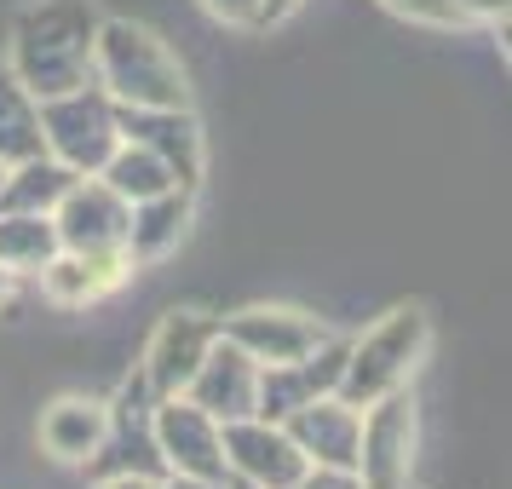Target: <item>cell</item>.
<instances>
[{
  "mask_svg": "<svg viewBox=\"0 0 512 489\" xmlns=\"http://www.w3.org/2000/svg\"><path fill=\"white\" fill-rule=\"evenodd\" d=\"M415 443H420V415L415 397L386 392L363 409V426H357V484L363 489H403L409 472H415Z\"/></svg>",
  "mask_w": 512,
  "mask_h": 489,
  "instance_id": "obj_5",
  "label": "cell"
},
{
  "mask_svg": "<svg viewBox=\"0 0 512 489\" xmlns=\"http://www.w3.org/2000/svg\"><path fill=\"white\" fill-rule=\"evenodd\" d=\"M98 179L116 190L127 208H133V202H150V196H162V190H185L179 179H173V167H167L156 150H144V144H127V139L116 144V156H110V162L98 167Z\"/></svg>",
  "mask_w": 512,
  "mask_h": 489,
  "instance_id": "obj_20",
  "label": "cell"
},
{
  "mask_svg": "<svg viewBox=\"0 0 512 489\" xmlns=\"http://www.w3.org/2000/svg\"><path fill=\"white\" fill-rule=\"evenodd\" d=\"M98 489H162L167 478H144V472H116V478H93Z\"/></svg>",
  "mask_w": 512,
  "mask_h": 489,
  "instance_id": "obj_25",
  "label": "cell"
},
{
  "mask_svg": "<svg viewBox=\"0 0 512 489\" xmlns=\"http://www.w3.org/2000/svg\"><path fill=\"white\" fill-rule=\"evenodd\" d=\"M288 489H363V484H357V472H340V466H305Z\"/></svg>",
  "mask_w": 512,
  "mask_h": 489,
  "instance_id": "obj_24",
  "label": "cell"
},
{
  "mask_svg": "<svg viewBox=\"0 0 512 489\" xmlns=\"http://www.w3.org/2000/svg\"><path fill=\"white\" fill-rule=\"evenodd\" d=\"M162 489H236L231 478H225V484H208V478H167Z\"/></svg>",
  "mask_w": 512,
  "mask_h": 489,
  "instance_id": "obj_28",
  "label": "cell"
},
{
  "mask_svg": "<svg viewBox=\"0 0 512 489\" xmlns=\"http://www.w3.org/2000/svg\"><path fill=\"white\" fill-rule=\"evenodd\" d=\"M219 334L242 346L259 369H277V363H300L305 351H317L328 340V328L311 317V311H294V305H248L219 323Z\"/></svg>",
  "mask_w": 512,
  "mask_h": 489,
  "instance_id": "obj_8",
  "label": "cell"
},
{
  "mask_svg": "<svg viewBox=\"0 0 512 489\" xmlns=\"http://www.w3.org/2000/svg\"><path fill=\"white\" fill-rule=\"evenodd\" d=\"M455 6H461L466 18H507L512 0H455Z\"/></svg>",
  "mask_w": 512,
  "mask_h": 489,
  "instance_id": "obj_26",
  "label": "cell"
},
{
  "mask_svg": "<svg viewBox=\"0 0 512 489\" xmlns=\"http://www.w3.org/2000/svg\"><path fill=\"white\" fill-rule=\"evenodd\" d=\"M346 346H351V340H334V334H328L323 346L305 351L300 363L259 369L254 415H259V420H282V415H294L300 403H311V397L340 392V374H346Z\"/></svg>",
  "mask_w": 512,
  "mask_h": 489,
  "instance_id": "obj_11",
  "label": "cell"
},
{
  "mask_svg": "<svg viewBox=\"0 0 512 489\" xmlns=\"http://www.w3.org/2000/svg\"><path fill=\"white\" fill-rule=\"evenodd\" d=\"M93 81L110 93V104H127V110H190V81L179 58L144 24H127V18L98 24Z\"/></svg>",
  "mask_w": 512,
  "mask_h": 489,
  "instance_id": "obj_2",
  "label": "cell"
},
{
  "mask_svg": "<svg viewBox=\"0 0 512 489\" xmlns=\"http://www.w3.org/2000/svg\"><path fill=\"white\" fill-rule=\"evenodd\" d=\"M213 340H219L213 317H202V311H167L156 323V334H150V346H144V363H139L144 386L156 397H179Z\"/></svg>",
  "mask_w": 512,
  "mask_h": 489,
  "instance_id": "obj_10",
  "label": "cell"
},
{
  "mask_svg": "<svg viewBox=\"0 0 512 489\" xmlns=\"http://www.w3.org/2000/svg\"><path fill=\"white\" fill-rule=\"evenodd\" d=\"M41 144L52 162H64L70 173L93 179L98 167L116 156L121 127H116V104L104 87H75V93L41 98Z\"/></svg>",
  "mask_w": 512,
  "mask_h": 489,
  "instance_id": "obj_4",
  "label": "cell"
},
{
  "mask_svg": "<svg viewBox=\"0 0 512 489\" xmlns=\"http://www.w3.org/2000/svg\"><path fill=\"white\" fill-rule=\"evenodd\" d=\"M133 271H139V259L127 248H93V254H64L58 248V259L41 271V288L58 305H98V300H110L116 288H127Z\"/></svg>",
  "mask_w": 512,
  "mask_h": 489,
  "instance_id": "obj_15",
  "label": "cell"
},
{
  "mask_svg": "<svg viewBox=\"0 0 512 489\" xmlns=\"http://www.w3.org/2000/svg\"><path fill=\"white\" fill-rule=\"evenodd\" d=\"M98 6L93 0H35L12 18L6 70L18 75L35 104L75 87H93V47H98Z\"/></svg>",
  "mask_w": 512,
  "mask_h": 489,
  "instance_id": "obj_1",
  "label": "cell"
},
{
  "mask_svg": "<svg viewBox=\"0 0 512 489\" xmlns=\"http://www.w3.org/2000/svg\"><path fill=\"white\" fill-rule=\"evenodd\" d=\"M357 426H363V409H351L340 392L311 397V403H300L294 415H282V432L294 438V449H300L305 461L311 466H340V472L357 466Z\"/></svg>",
  "mask_w": 512,
  "mask_h": 489,
  "instance_id": "obj_13",
  "label": "cell"
},
{
  "mask_svg": "<svg viewBox=\"0 0 512 489\" xmlns=\"http://www.w3.org/2000/svg\"><path fill=\"white\" fill-rule=\"evenodd\" d=\"M0 185H6V162H0Z\"/></svg>",
  "mask_w": 512,
  "mask_h": 489,
  "instance_id": "obj_29",
  "label": "cell"
},
{
  "mask_svg": "<svg viewBox=\"0 0 512 489\" xmlns=\"http://www.w3.org/2000/svg\"><path fill=\"white\" fill-rule=\"evenodd\" d=\"M127 202L104 179H75L64 202L52 208V231L64 254H93V248H127Z\"/></svg>",
  "mask_w": 512,
  "mask_h": 489,
  "instance_id": "obj_9",
  "label": "cell"
},
{
  "mask_svg": "<svg viewBox=\"0 0 512 489\" xmlns=\"http://www.w3.org/2000/svg\"><path fill=\"white\" fill-rule=\"evenodd\" d=\"M150 432L167 461V478H208L225 484V443H219V420L208 409H196L190 397H156L150 409Z\"/></svg>",
  "mask_w": 512,
  "mask_h": 489,
  "instance_id": "obj_6",
  "label": "cell"
},
{
  "mask_svg": "<svg viewBox=\"0 0 512 489\" xmlns=\"http://www.w3.org/2000/svg\"><path fill=\"white\" fill-rule=\"evenodd\" d=\"M29 156H47V144H41V104L18 87V75L6 70V58H0V162L18 167Z\"/></svg>",
  "mask_w": 512,
  "mask_h": 489,
  "instance_id": "obj_19",
  "label": "cell"
},
{
  "mask_svg": "<svg viewBox=\"0 0 512 489\" xmlns=\"http://www.w3.org/2000/svg\"><path fill=\"white\" fill-rule=\"evenodd\" d=\"M81 173H70L64 162L52 156H29V162L6 167V185H0V208H18V213H52L64 202V190L75 185Z\"/></svg>",
  "mask_w": 512,
  "mask_h": 489,
  "instance_id": "obj_21",
  "label": "cell"
},
{
  "mask_svg": "<svg viewBox=\"0 0 512 489\" xmlns=\"http://www.w3.org/2000/svg\"><path fill=\"white\" fill-rule=\"evenodd\" d=\"M52 259H58L52 213L0 208V271H12V277H41Z\"/></svg>",
  "mask_w": 512,
  "mask_h": 489,
  "instance_id": "obj_18",
  "label": "cell"
},
{
  "mask_svg": "<svg viewBox=\"0 0 512 489\" xmlns=\"http://www.w3.org/2000/svg\"><path fill=\"white\" fill-rule=\"evenodd\" d=\"M380 6H392L397 18H409V24H432V29H461V24H472L455 0H380Z\"/></svg>",
  "mask_w": 512,
  "mask_h": 489,
  "instance_id": "obj_22",
  "label": "cell"
},
{
  "mask_svg": "<svg viewBox=\"0 0 512 489\" xmlns=\"http://www.w3.org/2000/svg\"><path fill=\"white\" fill-rule=\"evenodd\" d=\"M116 127L127 144L156 150L185 190H196V179H202V121L190 110H127V104H116Z\"/></svg>",
  "mask_w": 512,
  "mask_h": 489,
  "instance_id": "obj_14",
  "label": "cell"
},
{
  "mask_svg": "<svg viewBox=\"0 0 512 489\" xmlns=\"http://www.w3.org/2000/svg\"><path fill=\"white\" fill-rule=\"evenodd\" d=\"M185 225H190V190H162L150 202H133V213H127V254L133 259L173 254Z\"/></svg>",
  "mask_w": 512,
  "mask_h": 489,
  "instance_id": "obj_17",
  "label": "cell"
},
{
  "mask_svg": "<svg viewBox=\"0 0 512 489\" xmlns=\"http://www.w3.org/2000/svg\"><path fill=\"white\" fill-rule=\"evenodd\" d=\"M104 426H110V403H98V397H58L41 415V449L52 461L87 466L93 449L104 443Z\"/></svg>",
  "mask_w": 512,
  "mask_h": 489,
  "instance_id": "obj_16",
  "label": "cell"
},
{
  "mask_svg": "<svg viewBox=\"0 0 512 489\" xmlns=\"http://www.w3.org/2000/svg\"><path fill=\"white\" fill-rule=\"evenodd\" d=\"M294 6H300V0H265V12H259V24H282V18H288Z\"/></svg>",
  "mask_w": 512,
  "mask_h": 489,
  "instance_id": "obj_27",
  "label": "cell"
},
{
  "mask_svg": "<svg viewBox=\"0 0 512 489\" xmlns=\"http://www.w3.org/2000/svg\"><path fill=\"white\" fill-rule=\"evenodd\" d=\"M403 489H415V484H403Z\"/></svg>",
  "mask_w": 512,
  "mask_h": 489,
  "instance_id": "obj_30",
  "label": "cell"
},
{
  "mask_svg": "<svg viewBox=\"0 0 512 489\" xmlns=\"http://www.w3.org/2000/svg\"><path fill=\"white\" fill-rule=\"evenodd\" d=\"M179 397H190L196 409H208L219 426L225 420H242L254 415V397H259V363L248 357L242 346H231L225 334L208 346V357L196 363V374H190V386Z\"/></svg>",
  "mask_w": 512,
  "mask_h": 489,
  "instance_id": "obj_12",
  "label": "cell"
},
{
  "mask_svg": "<svg viewBox=\"0 0 512 489\" xmlns=\"http://www.w3.org/2000/svg\"><path fill=\"white\" fill-rule=\"evenodd\" d=\"M196 6L213 24H231V29H259V12H265V0H196Z\"/></svg>",
  "mask_w": 512,
  "mask_h": 489,
  "instance_id": "obj_23",
  "label": "cell"
},
{
  "mask_svg": "<svg viewBox=\"0 0 512 489\" xmlns=\"http://www.w3.org/2000/svg\"><path fill=\"white\" fill-rule=\"evenodd\" d=\"M426 346H432V317H426L420 305H397V311H386L363 340H351L346 346L340 397H346L351 409H369L374 397L409 386V374L420 369Z\"/></svg>",
  "mask_w": 512,
  "mask_h": 489,
  "instance_id": "obj_3",
  "label": "cell"
},
{
  "mask_svg": "<svg viewBox=\"0 0 512 489\" xmlns=\"http://www.w3.org/2000/svg\"><path fill=\"white\" fill-rule=\"evenodd\" d=\"M219 443H225V472L242 489H288L311 466L294 449V438L282 432V420H259V415L225 420L219 426Z\"/></svg>",
  "mask_w": 512,
  "mask_h": 489,
  "instance_id": "obj_7",
  "label": "cell"
}]
</instances>
